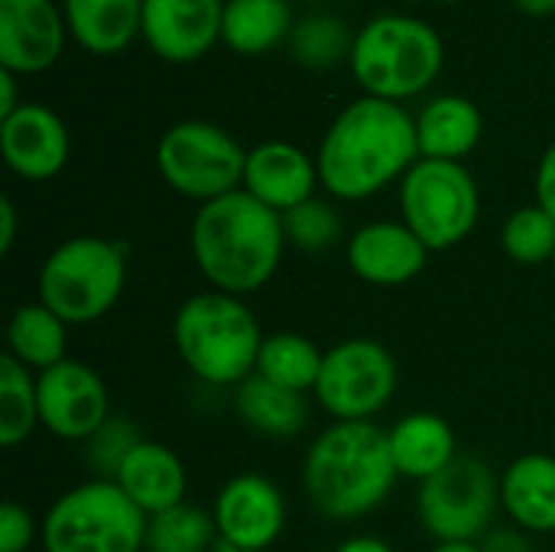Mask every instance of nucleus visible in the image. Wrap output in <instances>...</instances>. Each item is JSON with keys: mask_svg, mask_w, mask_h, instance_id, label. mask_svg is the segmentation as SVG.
Instances as JSON below:
<instances>
[{"mask_svg": "<svg viewBox=\"0 0 555 552\" xmlns=\"http://www.w3.org/2000/svg\"><path fill=\"white\" fill-rule=\"evenodd\" d=\"M416 120L384 98H361L348 104L328 127L319 146V179L345 202H358L406 176L416 163Z\"/></svg>", "mask_w": 555, "mask_h": 552, "instance_id": "1", "label": "nucleus"}, {"mask_svg": "<svg viewBox=\"0 0 555 552\" xmlns=\"http://www.w3.org/2000/svg\"><path fill=\"white\" fill-rule=\"evenodd\" d=\"M283 247V215L247 189L205 202L192 221V257L198 273L228 296L260 290L276 273Z\"/></svg>", "mask_w": 555, "mask_h": 552, "instance_id": "2", "label": "nucleus"}, {"mask_svg": "<svg viewBox=\"0 0 555 552\" xmlns=\"http://www.w3.org/2000/svg\"><path fill=\"white\" fill-rule=\"evenodd\" d=\"M390 433L367 423H332L302 468L306 498L328 521H354L384 504L397 482Z\"/></svg>", "mask_w": 555, "mask_h": 552, "instance_id": "3", "label": "nucleus"}, {"mask_svg": "<svg viewBox=\"0 0 555 552\" xmlns=\"http://www.w3.org/2000/svg\"><path fill=\"white\" fill-rule=\"evenodd\" d=\"M172 342L185 368L211 387L244 384L257 371L263 348L254 312L241 303V296L218 290L182 303L172 322Z\"/></svg>", "mask_w": 555, "mask_h": 552, "instance_id": "4", "label": "nucleus"}, {"mask_svg": "<svg viewBox=\"0 0 555 552\" xmlns=\"http://www.w3.org/2000/svg\"><path fill=\"white\" fill-rule=\"evenodd\" d=\"M351 68L371 98L403 101L436 81L442 39L420 20L377 16L351 42Z\"/></svg>", "mask_w": 555, "mask_h": 552, "instance_id": "5", "label": "nucleus"}, {"mask_svg": "<svg viewBox=\"0 0 555 552\" xmlns=\"http://www.w3.org/2000/svg\"><path fill=\"white\" fill-rule=\"evenodd\" d=\"M150 517L111 482L65 491L39 527L46 552H143Z\"/></svg>", "mask_w": 555, "mask_h": 552, "instance_id": "6", "label": "nucleus"}, {"mask_svg": "<svg viewBox=\"0 0 555 552\" xmlns=\"http://www.w3.org/2000/svg\"><path fill=\"white\" fill-rule=\"evenodd\" d=\"M127 280L124 247L104 238H72L59 244L39 270V303L65 325L104 319Z\"/></svg>", "mask_w": 555, "mask_h": 552, "instance_id": "7", "label": "nucleus"}, {"mask_svg": "<svg viewBox=\"0 0 555 552\" xmlns=\"http://www.w3.org/2000/svg\"><path fill=\"white\" fill-rule=\"evenodd\" d=\"M400 208L403 224L429 251H449L475 231L481 198L472 172L462 163L420 159L403 176Z\"/></svg>", "mask_w": 555, "mask_h": 552, "instance_id": "8", "label": "nucleus"}, {"mask_svg": "<svg viewBox=\"0 0 555 552\" xmlns=\"http://www.w3.org/2000/svg\"><path fill=\"white\" fill-rule=\"evenodd\" d=\"M163 179L185 198L215 202L237 192L247 169V153L231 133L205 120H182L169 127L156 146Z\"/></svg>", "mask_w": 555, "mask_h": 552, "instance_id": "9", "label": "nucleus"}, {"mask_svg": "<svg viewBox=\"0 0 555 552\" xmlns=\"http://www.w3.org/2000/svg\"><path fill=\"white\" fill-rule=\"evenodd\" d=\"M501 482L475 455H459L439 475L420 485V521L439 543H472L498 511Z\"/></svg>", "mask_w": 555, "mask_h": 552, "instance_id": "10", "label": "nucleus"}, {"mask_svg": "<svg viewBox=\"0 0 555 552\" xmlns=\"http://www.w3.org/2000/svg\"><path fill=\"white\" fill-rule=\"evenodd\" d=\"M397 390V361L380 342L348 338L325 351L315 397L338 423H367Z\"/></svg>", "mask_w": 555, "mask_h": 552, "instance_id": "11", "label": "nucleus"}, {"mask_svg": "<svg viewBox=\"0 0 555 552\" xmlns=\"http://www.w3.org/2000/svg\"><path fill=\"white\" fill-rule=\"evenodd\" d=\"M39 390V426L59 439H91L111 420L107 387L94 368L81 361H59L36 381Z\"/></svg>", "mask_w": 555, "mask_h": 552, "instance_id": "12", "label": "nucleus"}, {"mask_svg": "<svg viewBox=\"0 0 555 552\" xmlns=\"http://www.w3.org/2000/svg\"><path fill=\"white\" fill-rule=\"evenodd\" d=\"M211 517L224 547L263 552L286 527V504L276 485L263 475H237L221 488Z\"/></svg>", "mask_w": 555, "mask_h": 552, "instance_id": "13", "label": "nucleus"}, {"mask_svg": "<svg viewBox=\"0 0 555 552\" xmlns=\"http://www.w3.org/2000/svg\"><path fill=\"white\" fill-rule=\"evenodd\" d=\"M221 0H143V36L150 49L169 62L205 55L221 36Z\"/></svg>", "mask_w": 555, "mask_h": 552, "instance_id": "14", "label": "nucleus"}, {"mask_svg": "<svg viewBox=\"0 0 555 552\" xmlns=\"http://www.w3.org/2000/svg\"><path fill=\"white\" fill-rule=\"evenodd\" d=\"M65 42L52 0H0V65L10 72L49 68Z\"/></svg>", "mask_w": 555, "mask_h": 552, "instance_id": "15", "label": "nucleus"}, {"mask_svg": "<svg viewBox=\"0 0 555 552\" xmlns=\"http://www.w3.org/2000/svg\"><path fill=\"white\" fill-rule=\"evenodd\" d=\"M0 150L16 176L52 179L68 159V133L49 107L20 104L0 120Z\"/></svg>", "mask_w": 555, "mask_h": 552, "instance_id": "16", "label": "nucleus"}, {"mask_svg": "<svg viewBox=\"0 0 555 552\" xmlns=\"http://www.w3.org/2000/svg\"><path fill=\"white\" fill-rule=\"evenodd\" d=\"M429 247L397 221H374L348 241V267L374 286H403L423 273Z\"/></svg>", "mask_w": 555, "mask_h": 552, "instance_id": "17", "label": "nucleus"}, {"mask_svg": "<svg viewBox=\"0 0 555 552\" xmlns=\"http://www.w3.org/2000/svg\"><path fill=\"white\" fill-rule=\"evenodd\" d=\"M315 182H319V163H312L293 143H263L247 153L244 189L280 215L309 202Z\"/></svg>", "mask_w": 555, "mask_h": 552, "instance_id": "18", "label": "nucleus"}, {"mask_svg": "<svg viewBox=\"0 0 555 552\" xmlns=\"http://www.w3.org/2000/svg\"><path fill=\"white\" fill-rule=\"evenodd\" d=\"M146 517H156L163 511H172L185 504V465L182 459L159 442L140 439L127 459L120 462L117 475L111 478Z\"/></svg>", "mask_w": 555, "mask_h": 552, "instance_id": "19", "label": "nucleus"}, {"mask_svg": "<svg viewBox=\"0 0 555 552\" xmlns=\"http://www.w3.org/2000/svg\"><path fill=\"white\" fill-rule=\"evenodd\" d=\"M390 455L400 478H413L423 485L459 459L455 433L436 413H410L390 429Z\"/></svg>", "mask_w": 555, "mask_h": 552, "instance_id": "20", "label": "nucleus"}, {"mask_svg": "<svg viewBox=\"0 0 555 552\" xmlns=\"http://www.w3.org/2000/svg\"><path fill=\"white\" fill-rule=\"evenodd\" d=\"M501 504L533 534L555 530V459L553 455H524L501 478Z\"/></svg>", "mask_w": 555, "mask_h": 552, "instance_id": "21", "label": "nucleus"}, {"mask_svg": "<svg viewBox=\"0 0 555 552\" xmlns=\"http://www.w3.org/2000/svg\"><path fill=\"white\" fill-rule=\"evenodd\" d=\"M234 410L247 429L270 436V439H293L306 429V420H309L306 394L270 384L260 374H250L244 384H237Z\"/></svg>", "mask_w": 555, "mask_h": 552, "instance_id": "22", "label": "nucleus"}, {"mask_svg": "<svg viewBox=\"0 0 555 552\" xmlns=\"http://www.w3.org/2000/svg\"><path fill=\"white\" fill-rule=\"evenodd\" d=\"M420 153L423 159H449L459 163L481 140V114L472 101L446 94L423 107L416 120Z\"/></svg>", "mask_w": 555, "mask_h": 552, "instance_id": "23", "label": "nucleus"}, {"mask_svg": "<svg viewBox=\"0 0 555 552\" xmlns=\"http://www.w3.org/2000/svg\"><path fill=\"white\" fill-rule=\"evenodd\" d=\"M65 20L88 52L111 55L143 26V0H65Z\"/></svg>", "mask_w": 555, "mask_h": 552, "instance_id": "24", "label": "nucleus"}, {"mask_svg": "<svg viewBox=\"0 0 555 552\" xmlns=\"http://www.w3.org/2000/svg\"><path fill=\"white\" fill-rule=\"evenodd\" d=\"M7 355H13L23 368H36L39 374L65 361V322L46 309L20 306L7 325Z\"/></svg>", "mask_w": 555, "mask_h": 552, "instance_id": "25", "label": "nucleus"}, {"mask_svg": "<svg viewBox=\"0 0 555 552\" xmlns=\"http://www.w3.org/2000/svg\"><path fill=\"white\" fill-rule=\"evenodd\" d=\"M289 33V3L286 0H228L221 36L234 52L257 55L283 42Z\"/></svg>", "mask_w": 555, "mask_h": 552, "instance_id": "26", "label": "nucleus"}, {"mask_svg": "<svg viewBox=\"0 0 555 552\" xmlns=\"http://www.w3.org/2000/svg\"><path fill=\"white\" fill-rule=\"evenodd\" d=\"M322 361H325V355L309 338H302L296 332H276V335L263 338L254 374H260L270 384H280L286 390L306 394V390H315Z\"/></svg>", "mask_w": 555, "mask_h": 552, "instance_id": "27", "label": "nucleus"}, {"mask_svg": "<svg viewBox=\"0 0 555 552\" xmlns=\"http://www.w3.org/2000/svg\"><path fill=\"white\" fill-rule=\"evenodd\" d=\"M39 426V390L13 355H0V446H20Z\"/></svg>", "mask_w": 555, "mask_h": 552, "instance_id": "28", "label": "nucleus"}, {"mask_svg": "<svg viewBox=\"0 0 555 552\" xmlns=\"http://www.w3.org/2000/svg\"><path fill=\"white\" fill-rule=\"evenodd\" d=\"M218 537L215 517L198 508L179 504L150 517L146 524V552H208Z\"/></svg>", "mask_w": 555, "mask_h": 552, "instance_id": "29", "label": "nucleus"}, {"mask_svg": "<svg viewBox=\"0 0 555 552\" xmlns=\"http://www.w3.org/2000/svg\"><path fill=\"white\" fill-rule=\"evenodd\" d=\"M504 251L520 267H537L555 257V218L540 205L517 208L504 221Z\"/></svg>", "mask_w": 555, "mask_h": 552, "instance_id": "30", "label": "nucleus"}, {"mask_svg": "<svg viewBox=\"0 0 555 552\" xmlns=\"http://www.w3.org/2000/svg\"><path fill=\"white\" fill-rule=\"evenodd\" d=\"M283 228H286V241L302 247V251H325L341 234L338 215L325 202H319V198H309L299 208L286 211L283 215Z\"/></svg>", "mask_w": 555, "mask_h": 552, "instance_id": "31", "label": "nucleus"}, {"mask_svg": "<svg viewBox=\"0 0 555 552\" xmlns=\"http://www.w3.org/2000/svg\"><path fill=\"white\" fill-rule=\"evenodd\" d=\"M348 46L345 29L335 20H306L296 33H293V52L302 65L309 68H328Z\"/></svg>", "mask_w": 555, "mask_h": 552, "instance_id": "32", "label": "nucleus"}, {"mask_svg": "<svg viewBox=\"0 0 555 552\" xmlns=\"http://www.w3.org/2000/svg\"><path fill=\"white\" fill-rule=\"evenodd\" d=\"M88 442H91V465L101 475H111L114 478L117 468H120V462L127 459V452L140 442V436L124 420H107Z\"/></svg>", "mask_w": 555, "mask_h": 552, "instance_id": "33", "label": "nucleus"}, {"mask_svg": "<svg viewBox=\"0 0 555 552\" xmlns=\"http://www.w3.org/2000/svg\"><path fill=\"white\" fill-rule=\"evenodd\" d=\"M36 524L29 517L26 508H20L16 501H7L0 508V552H26L33 543Z\"/></svg>", "mask_w": 555, "mask_h": 552, "instance_id": "34", "label": "nucleus"}, {"mask_svg": "<svg viewBox=\"0 0 555 552\" xmlns=\"http://www.w3.org/2000/svg\"><path fill=\"white\" fill-rule=\"evenodd\" d=\"M537 205L555 218V143L546 150L537 172Z\"/></svg>", "mask_w": 555, "mask_h": 552, "instance_id": "35", "label": "nucleus"}, {"mask_svg": "<svg viewBox=\"0 0 555 552\" xmlns=\"http://www.w3.org/2000/svg\"><path fill=\"white\" fill-rule=\"evenodd\" d=\"M16 241V208L10 198H0V254H10Z\"/></svg>", "mask_w": 555, "mask_h": 552, "instance_id": "36", "label": "nucleus"}, {"mask_svg": "<svg viewBox=\"0 0 555 552\" xmlns=\"http://www.w3.org/2000/svg\"><path fill=\"white\" fill-rule=\"evenodd\" d=\"M485 552H533V547L520 537V534H511V530H501V534H494L485 547Z\"/></svg>", "mask_w": 555, "mask_h": 552, "instance_id": "37", "label": "nucleus"}, {"mask_svg": "<svg viewBox=\"0 0 555 552\" xmlns=\"http://www.w3.org/2000/svg\"><path fill=\"white\" fill-rule=\"evenodd\" d=\"M16 85H13V72L0 65V120H7L16 111Z\"/></svg>", "mask_w": 555, "mask_h": 552, "instance_id": "38", "label": "nucleus"}, {"mask_svg": "<svg viewBox=\"0 0 555 552\" xmlns=\"http://www.w3.org/2000/svg\"><path fill=\"white\" fill-rule=\"evenodd\" d=\"M338 552H393L387 543H380V540H374V537H354V540H348L345 547Z\"/></svg>", "mask_w": 555, "mask_h": 552, "instance_id": "39", "label": "nucleus"}, {"mask_svg": "<svg viewBox=\"0 0 555 552\" xmlns=\"http://www.w3.org/2000/svg\"><path fill=\"white\" fill-rule=\"evenodd\" d=\"M520 10H527V13H533V16H543V13H553L555 10V0H514Z\"/></svg>", "mask_w": 555, "mask_h": 552, "instance_id": "40", "label": "nucleus"}, {"mask_svg": "<svg viewBox=\"0 0 555 552\" xmlns=\"http://www.w3.org/2000/svg\"><path fill=\"white\" fill-rule=\"evenodd\" d=\"M433 552H485L481 547H475V543H439Z\"/></svg>", "mask_w": 555, "mask_h": 552, "instance_id": "41", "label": "nucleus"}, {"mask_svg": "<svg viewBox=\"0 0 555 552\" xmlns=\"http://www.w3.org/2000/svg\"><path fill=\"white\" fill-rule=\"evenodd\" d=\"M218 552H244V550H231V547H221V550Z\"/></svg>", "mask_w": 555, "mask_h": 552, "instance_id": "42", "label": "nucleus"}, {"mask_svg": "<svg viewBox=\"0 0 555 552\" xmlns=\"http://www.w3.org/2000/svg\"><path fill=\"white\" fill-rule=\"evenodd\" d=\"M553 270H555V257H553Z\"/></svg>", "mask_w": 555, "mask_h": 552, "instance_id": "43", "label": "nucleus"}]
</instances>
